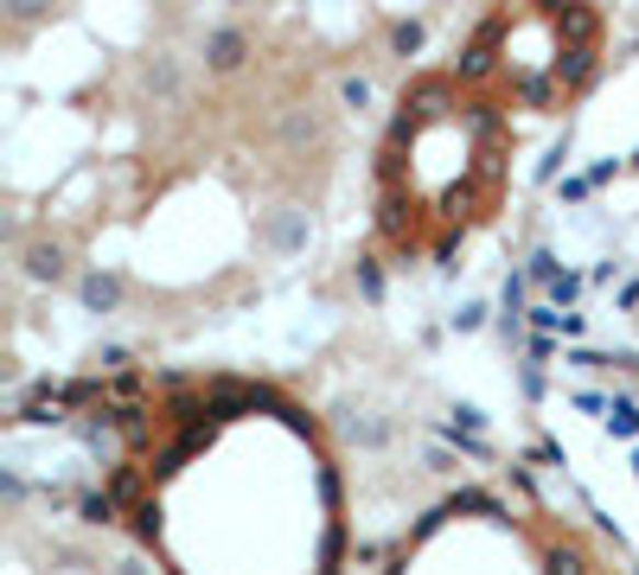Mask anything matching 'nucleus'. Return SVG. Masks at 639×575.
Returning a JSON list of instances; mask_svg holds the SVG:
<instances>
[{
  "instance_id": "f257e3e1",
  "label": "nucleus",
  "mask_w": 639,
  "mask_h": 575,
  "mask_svg": "<svg viewBox=\"0 0 639 575\" xmlns=\"http://www.w3.org/2000/svg\"><path fill=\"white\" fill-rule=\"evenodd\" d=\"M71 422L110 441L103 511L167 575H339V460L275 383L122 378Z\"/></svg>"
},
{
  "instance_id": "f03ea898",
  "label": "nucleus",
  "mask_w": 639,
  "mask_h": 575,
  "mask_svg": "<svg viewBox=\"0 0 639 575\" xmlns=\"http://www.w3.org/2000/svg\"><path fill=\"white\" fill-rule=\"evenodd\" d=\"M518 115L460 65H429L397 90L372 160V230L390 263H448L505 211Z\"/></svg>"
},
{
  "instance_id": "7ed1b4c3",
  "label": "nucleus",
  "mask_w": 639,
  "mask_h": 575,
  "mask_svg": "<svg viewBox=\"0 0 639 575\" xmlns=\"http://www.w3.org/2000/svg\"><path fill=\"white\" fill-rule=\"evenodd\" d=\"M607 20L595 7H492L460 38L454 65L512 115H563L602 71Z\"/></svg>"
},
{
  "instance_id": "20e7f679",
  "label": "nucleus",
  "mask_w": 639,
  "mask_h": 575,
  "mask_svg": "<svg viewBox=\"0 0 639 575\" xmlns=\"http://www.w3.org/2000/svg\"><path fill=\"white\" fill-rule=\"evenodd\" d=\"M384 575H614L589 537L512 498H454L422 518Z\"/></svg>"
}]
</instances>
